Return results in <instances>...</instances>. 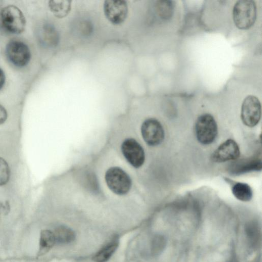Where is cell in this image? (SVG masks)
I'll return each mask as SVG.
<instances>
[{"label":"cell","mask_w":262,"mask_h":262,"mask_svg":"<svg viewBox=\"0 0 262 262\" xmlns=\"http://www.w3.org/2000/svg\"><path fill=\"white\" fill-rule=\"evenodd\" d=\"M256 7L254 1L241 0L237 2L233 10V18L236 26L240 29H248L254 23Z\"/></svg>","instance_id":"cell-1"},{"label":"cell","mask_w":262,"mask_h":262,"mask_svg":"<svg viewBox=\"0 0 262 262\" xmlns=\"http://www.w3.org/2000/svg\"><path fill=\"white\" fill-rule=\"evenodd\" d=\"M195 133L200 143L203 145L212 143L217 134V125L213 117L209 114L200 116L195 122Z\"/></svg>","instance_id":"cell-2"},{"label":"cell","mask_w":262,"mask_h":262,"mask_svg":"<svg viewBox=\"0 0 262 262\" xmlns=\"http://www.w3.org/2000/svg\"><path fill=\"white\" fill-rule=\"evenodd\" d=\"M105 180L108 187L118 195H124L132 187V180L128 174L118 167H113L106 172Z\"/></svg>","instance_id":"cell-3"},{"label":"cell","mask_w":262,"mask_h":262,"mask_svg":"<svg viewBox=\"0 0 262 262\" xmlns=\"http://www.w3.org/2000/svg\"><path fill=\"white\" fill-rule=\"evenodd\" d=\"M1 17L4 27L11 33L19 34L25 28V17L15 6L9 5L4 8L1 12Z\"/></svg>","instance_id":"cell-4"},{"label":"cell","mask_w":262,"mask_h":262,"mask_svg":"<svg viewBox=\"0 0 262 262\" xmlns=\"http://www.w3.org/2000/svg\"><path fill=\"white\" fill-rule=\"evenodd\" d=\"M241 117L243 123L248 127H254L258 124L261 117V105L256 97L249 95L245 98Z\"/></svg>","instance_id":"cell-5"},{"label":"cell","mask_w":262,"mask_h":262,"mask_svg":"<svg viewBox=\"0 0 262 262\" xmlns=\"http://www.w3.org/2000/svg\"><path fill=\"white\" fill-rule=\"evenodd\" d=\"M6 53L9 60L15 66L21 67L27 65L31 58L28 46L23 41L12 40L7 45Z\"/></svg>","instance_id":"cell-6"},{"label":"cell","mask_w":262,"mask_h":262,"mask_svg":"<svg viewBox=\"0 0 262 262\" xmlns=\"http://www.w3.org/2000/svg\"><path fill=\"white\" fill-rule=\"evenodd\" d=\"M142 136L149 146L161 144L164 138V130L161 123L155 118H148L142 123L141 127Z\"/></svg>","instance_id":"cell-7"},{"label":"cell","mask_w":262,"mask_h":262,"mask_svg":"<svg viewBox=\"0 0 262 262\" xmlns=\"http://www.w3.org/2000/svg\"><path fill=\"white\" fill-rule=\"evenodd\" d=\"M121 151L127 162L134 167L139 168L145 161V153L141 145L133 138H127L121 146Z\"/></svg>","instance_id":"cell-8"},{"label":"cell","mask_w":262,"mask_h":262,"mask_svg":"<svg viewBox=\"0 0 262 262\" xmlns=\"http://www.w3.org/2000/svg\"><path fill=\"white\" fill-rule=\"evenodd\" d=\"M103 11L105 17L110 21L119 25L127 17V4L123 0H106L104 2Z\"/></svg>","instance_id":"cell-9"},{"label":"cell","mask_w":262,"mask_h":262,"mask_svg":"<svg viewBox=\"0 0 262 262\" xmlns=\"http://www.w3.org/2000/svg\"><path fill=\"white\" fill-rule=\"evenodd\" d=\"M240 155L237 143L232 139H228L221 144L212 153L211 159L216 163H222L236 160Z\"/></svg>","instance_id":"cell-10"},{"label":"cell","mask_w":262,"mask_h":262,"mask_svg":"<svg viewBox=\"0 0 262 262\" xmlns=\"http://www.w3.org/2000/svg\"><path fill=\"white\" fill-rule=\"evenodd\" d=\"M119 240L117 237L114 238L105 245L92 257L95 262H106L113 255L119 246Z\"/></svg>","instance_id":"cell-11"},{"label":"cell","mask_w":262,"mask_h":262,"mask_svg":"<svg viewBox=\"0 0 262 262\" xmlns=\"http://www.w3.org/2000/svg\"><path fill=\"white\" fill-rule=\"evenodd\" d=\"M56 244L67 245L74 242L76 235L74 231L70 228L61 225L55 229L53 232Z\"/></svg>","instance_id":"cell-12"},{"label":"cell","mask_w":262,"mask_h":262,"mask_svg":"<svg viewBox=\"0 0 262 262\" xmlns=\"http://www.w3.org/2000/svg\"><path fill=\"white\" fill-rule=\"evenodd\" d=\"M55 244L53 232L49 230H42L40 233L38 256H41L48 253Z\"/></svg>","instance_id":"cell-13"},{"label":"cell","mask_w":262,"mask_h":262,"mask_svg":"<svg viewBox=\"0 0 262 262\" xmlns=\"http://www.w3.org/2000/svg\"><path fill=\"white\" fill-rule=\"evenodd\" d=\"M233 195L238 200L243 202H248L251 200L253 192L251 187L247 184L237 182L232 187Z\"/></svg>","instance_id":"cell-14"},{"label":"cell","mask_w":262,"mask_h":262,"mask_svg":"<svg viewBox=\"0 0 262 262\" xmlns=\"http://www.w3.org/2000/svg\"><path fill=\"white\" fill-rule=\"evenodd\" d=\"M71 2L69 0H53L49 2V7L54 15L59 18L65 17L71 10Z\"/></svg>","instance_id":"cell-15"},{"label":"cell","mask_w":262,"mask_h":262,"mask_svg":"<svg viewBox=\"0 0 262 262\" xmlns=\"http://www.w3.org/2000/svg\"><path fill=\"white\" fill-rule=\"evenodd\" d=\"M233 166L232 171L236 174L242 173L255 170H260L261 168V161L258 160L238 161Z\"/></svg>","instance_id":"cell-16"},{"label":"cell","mask_w":262,"mask_h":262,"mask_svg":"<svg viewBox=\"0 0 262 262\" xmlns=\"http://www.w3.org/2000/svg\"><path fill=\"white\" fill-rule=\"evenodd\" d=\"M157 5L159 15L163 18H167L171 15L173 4L170 1H159Z\"/></svg>","instance_id":"cell-17"},{"label":"cell","mask_w":262,"mask_h":262,"mask_svg":"<svg viewBox=\"0 0 262 262\" xmlns=\"http://www.w3.org/2000/svg\"><path fill=\"white\" fill-rule=\"evenodd\" d=\"M10 169L7 162L0 157V186L7 183L10 178Z\"/></svg>","instance_id":"cell-18"},{"label":"cell","mask_w":262,"mask_h":262,"mask_svg":"<svg viewBox=\"0 0 262 262\" xmlns=\"http://www.w3.org/2000/svg\"><path fill=\"white\" fill-rule=\"evenodd\" d=\"M7 118V113L6 109L0 104V124L5 122Z\"/></svg>","instance_id":"cell-19"},{"label":"cell","mask_w":262,"mask_h":262,"mask_svg":"<svg viewBox=\"0 0 262 262\" xmlns=\"http://www.w3.org/2000/svg\"><path fill=\"white\" fill-rule=\"evenodd\" d=\"M5 81V75L4 71L0 68V90L3 87Z\"/></svg>","instance_id":"cell-20"}]
</instances>
